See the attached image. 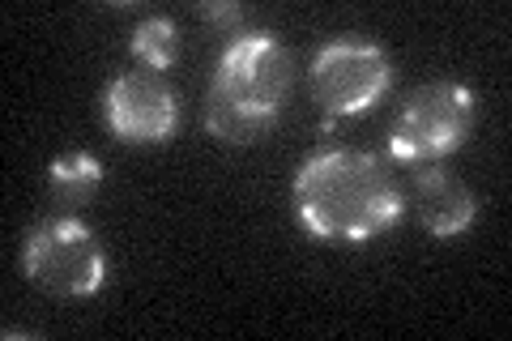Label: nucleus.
Here are the masks:
<instances>
[{"instance_id": "obj_8", "label": "nucleus", "mask_w": 512, "mask_h": 341, "mask_svg": "<svg viewBox=\"0 0 512 341\" xmlns=\"http://www.w3.org/2000/svg\"><path fill=\"white\" fill-rule=\"evenodd\" d=\"M47 184L64 205H82L90 201L103 184V162L86 154V150H73V154H60L52 167H47Z\"/></svg>"}, {"instance_id": "obj_6", "label": "nucleus", "mask_w": 512, "mask_h": 341, "mask_svg": "<svg viewBox=\"0 0 512 341\" xmlns=\"http://www.w3.org/2000/svg\"><path fill=\"white\" fill-rule=\"evenodd\" d=\"M107 124L120 141L150 145L167 141L180 124V99L154 69H133L120 73L107 86Z\"/></svg>"}, {"instance_id": "obj_3", "label": "nucleus", "mask_w": 512, "mask_h": 341, "mask_svg": "<svg viewBox=\"0 0 512 341\" xmlns=\"http://www.w3.org/2000/svg\"><path fill=\"white\" fill-rule=\"evenodd\" d=\"M22 265L47 295L82 299L107 278V252L82 218H47L26 235Z\"/></svg>"}, {"instance_id": "obj_4", "label": "nucleus", "mask_w": 512, "mask_h": 341, "mask_svg": "<svg viewBox=\"0 0 512 341\" xmlns=\"http://www.w3.org/2000/svg\"><path fill=\"white\" fill-rule=\"evenodd\" d=\"M474 128V94L461 81H431L414 90L406 111L393 124L389 154L397 162H436L461 150Z\"/></svg>"}, {"instance_id": "obj_5", "label": "nucleus", "mask_w": 512, "mask_h": 341, "mask_svg": "<svg viewBox=\"0 0 512 341\" xmlns=\"http://www.w3.org/2000/svg\"><path fill=\"white\" fill-rule=\"evenodd\" d=\"M393 81L389 52L372 39H333L312 60V94L325 116H359Z\"/></svg>"}, {"instance_id": "obj_9", "label": "nucleus", "mask_w": 512, "mask_h": 341, "mask_svg": "<svg viewBox=\"0 0 512 341\" xmlns=\"http://www.w3.org/2000/svg\"><path fill=\"white\" fill-rule=\"evenodd\" d=\"M133 52L137 60H146V69L163 73L180 56V35H175V22L171 18H146L133 30Z\"/></svg>"}, {"instance_id": "obj_1", "label": "nucleus", "mask_w": 512, "mask_h": 341, "mask_svg": "<svg viewBox=\"0 0 512 341\" xmlns=\"http://www.w3.org/2000/svg\"><path fill=\"white\" fill-rule=\"evenodd\" d=\"M402 188L367 150H320L295 171V209L312 235L367 243L402 218Z\"/></svg>"}, {"instance_id": "obj_7", "label": "nucleus", "mask_w": 512, "mask_h": 341, "mask_svg": "<svg viewBox=\"0 0 512 341\" xmlns=\"http://www.w3.org/2000/svg\"><path fill=\"white\" fill-rule=\"evenodd\" d=\"M414 209H419V222L440 239L470 231V222L478 214L474 192L444 167H427L414 175Z\"/></svg>"}, {"instance_id": "obj_2", "label": "nucleus", "mask_w": 512, "mask_h": 341, "mask_svg": "<svg viewBox=\"0 0 512 341\" xmlns=\"http://www.w3.org/2000/svg\"><path fill=\"white\" fill-rule=\"evenodd\" d=\"M291 90V52L274 30H248L222 52L205 99V124L218 141L248 145L278 124Z\"/></svg>"}, {"instance_id": "obj_10", "label": "nucleus", "mask_w": 512, "mask_h": 341, "mask_svg": "<svg viewBox=\"0 0 512 341\" xmlns=\"http://www.w3.org/2000/svg\"><path fill=\"white\" fill-rule=\"evenodd\" d=\"M197 13H201L205 22H218V26H227V30H231V26H239V18H244L235 0H222V5H201Z\"/></svg>"}]
</instances>
